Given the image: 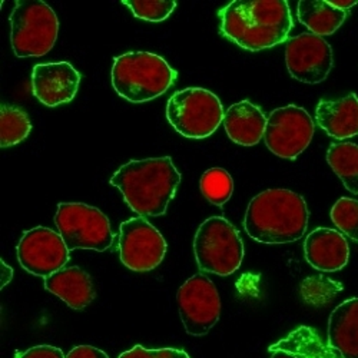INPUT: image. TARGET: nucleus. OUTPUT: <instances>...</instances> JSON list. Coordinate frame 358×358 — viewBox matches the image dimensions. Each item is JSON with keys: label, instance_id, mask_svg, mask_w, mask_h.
<instances>
[{"label": "nucleus", "instance_id": "1", "mask_svg": "<svg viewBox=\"0 0 358 358\" xmlns=\"http://www.w3.org/2000/svg\"><path fill=\"white\" fill-rule=\"evenodd\" d=\"M218 15L220 34L251 52L287 42L292 29L291 10L285 0H234Z\"/></svg>", "mask_w": 358, "mask_h": 358}, {"label": "nucleus", "instance_id": "2", "mask_svg": "<svg viewBox=\"0 0 358 358\" xmlns=\"http://www.w3.org/2000/svg\"><path fill=\"white\" fill-rule=\"evenodd\" d=\"M181 182V173L172 158H148L129 161L110 178V185L122 192L125 202L139 217H159Z\"/></svg>", "mask_w": 358, "mask_h": 358}, {"label": "nucleus", "instance_id": "3", "mask_svg": "<svg viewBox=\"0 0 358 358\" xmlns=\"http://www.w3.org/2000/svg\"><path fill=\"white\" fill-rule=\"evenodd\" d=\"M306 199L289 189H266L248 203L244 228L254 241L281 245L298 241L308 227Z\"/></svg>", "mask_w": 358, "mask_h": 358}, {"label": "nucleus", "instance_id": "4", "mask_svg": "<svg viewBox=\"0 0 358 358\" xmlns=\"http://www.w3.org/2000/svg\"><path fill=\"white\" fill-rule=\"evenodd\" d=\"M178 73L159 55L128 52L115 57L112 86L119 96L142 103L164 95L175 83Z\"/></svg>", "mask_w": 358, "mask_h": 358}, {"label": "nucleus", "instance_id": "5", "mask_svg": "<svg viewBox=\"0 0 358 358\" xmlns=\"http://www.w3.org/2000/svg\"><path fill=\"white\" fill-rule=\"evenodd\" d=\"M194 252L201 271L228 277L240 270L245 248L240 232L229 221L211 217L195 234Z\"/></svg>", "mask_w": 358, "mask_h": 358}, {"label": "nucleus", "instance_id": "6", "mask_svg": "<svg viewBox=\"0 0 358 358\" xmlns=\"http://www.w3.org/2000/svg\"><path fill=\"white\" fill-rule=\"evenodd\" d=\"M224 106L218 96L203 87L178 91L166 103L169 124L188 139L211 136L224 121Z\"/></svg>", "mask_w": 358, "mask_h": 358}, {"label": "nucleus", "instance_id": "7", "mask_svg": "<svg viewBox=\"0 0 358 358\" xmlns=\"http://www.w3.org/2000/svg\"><path fill=\"white\" fill-rule=\"evenodd\" d=\"M59 19L45 2L17 0L10 15V42L17 57L43 56L53 49Z\"/></svg>", "mask_w": 358, "mask_h": 358}, {"label": "nucleus", "instance_id": "8", "mask_svg": "<svg viewBox=\"0 0 358 358\" xmlns=\"http://www.w3.org/2000/svg\"><path fill=\"white\" fill-rule=\"evenodd\" d=\"M55 224L69 251L94 250L103 252L112 245L110 222L95 206L82 202L59 203Z\"/></svg>", "mask_w": 358, "mask_h": 358}, {"label": "nucleus", "instance_id": "9", "mask_svg": "<svg viewBox=\"0 0 358 358\" xmlns=\"http://www.w3.org/2000/svg\"><path fill=\"white\" fill-rule=\"evenodd\" d=\"M310 113L295 105L274 109L266 117L264 142L270 151L284 159H295L303 154L314 136Z\"/></svg>", "mask_w": 358, "mask_h": 358}, {"label": "nucleus", "instance_id": "10", "mask_svg": "<svg viewBox=\"0 0 358 358\" xmlns=\"http://www.w3.org/2000/svg\"><path fill=\"white\" fill-rule=\"evenodd\" d=\"M178 307L189 336L202 337L221 317V300L215 284L203 274H195L178 289Z\"/></svg>", "mask_w": 358, "mask_h": 358}, {"label": "nucleus", "instance_id": "11", "mask_svg": "<svg viewBox=\"0 0 358 358\" xmlns=\"http://www.w3.org/2000/svg\"><path fill=\"white\" fill-rule=\"evenodd\" d=\"M168 244L162 234L143 217L131 218L119 228V257L136 273L152 271L164 261Z\"/></svg>", "mask_w": 358, "mask_h": 358}, {"label": "nucleus", "instance_id": "12", "mask_svg": "<svg viewBox=\"0 0 358 358\" xmlns=\"http://www.w3.org/2000/svg\"><path fill=\"white\" fill-rule=\"evenodd\" d=\"M16 252L23 270L42 278L64 270L69 261V250L61 234L45 227L26 231Z\"/></svg>", "mask_w": 358, "mask_h": 358}, {"label": "nucleus", "instance_id": "13", "mask_svg": "<svg viewBox=\"0 0 358 358\" xmlns=\"http://www.w3.org/2000/svg\"><path fill=\"white\" fill-rule=\"evenodd\" d=\"M285 64L294 79L317 85L324 82L333 69V49L324 38L310 32L301 34L287 41Z\"/></svg>", "mask_w": 358, "mask_h": 358}, {"label": "nucleus", "instance_id": "14", "mask_svg": "<svg viewBox=\"0 0 358 358\" xmlns=\"http://www.w3.org/2000/svg\"><path fill=\"white\" fill-rule=\"evenodd\" d=\"M79 83L80 75L69 62L36 65L32 72L34 95L49 108L71 102L78 94Z\"/></svg>", "mask_w": 358, "mask_h": 358}, {"label": "nucleus", "instance_id": "15", "mask_svg": "<svg viewBox=\"0 0 358 358\" xmlns=\"http://www.w3.org/2000/svg\"><path fill=\"white\" fill-rule=\"evenodd\" d=\"M307 262L322 273L343 270L350 259V247L345 236L331 228H317L308 234L304 243Z\"/></svg>", "mask_w": 358, "mask_h": 358}, {"label": "nucleus", "instance_id": "16", "mask_svg": "<svg viewBox=\"0 0 358 358\" xmlns=\"http://www.w3.org/2000/svg\"><path fill=\"white\" fill-rule=\"evenodd\" d=\"M315 122L338 141L358 135V96L350 94L334 101L321 99L315 109Z\"/></svg>", "mask_w": 358, "mask_h": 358}, {"label": "nucleus", "instance_id": "17", "mask_svg": "<svg viewBox=\"0 0 358 358\" xmlns=\"http://www.w3.org/2000/svg\"><path fill=\"white\" fill-rule=\"evenodd\" d=\"M328 347L340 358H358V298H350L331 313Z\"/></svg>", "mask_w": 358, "mask_h": 358}, {"label": "nucleus", "instance_id": "18", "mask_svg": "<svg viewBox=\"0 0 358 358\" xmlns=\"http://www.w3.org/2000/svg\"><path fill=\"white\" fill-rule=\"evenodd\" d=\"M224 127L229 139L243 146L257 145L265 134L266 117L259 106L241 101L225 110Z\"/></svg>", "mask_w": 358, "mask_h": 358}, {"label": "nucleus", "instance_id": "19", "mask_svg": "<svg viewBox=\"0 0 358 358\" xmlns=\"http://www.w3.org/2000/svg\"><path fill=\"white\" fill-rule=\"evenodd\" d=\"M45 288L61 298L71 308L83 310L94 301L92 278L79 266H69L45 278Z\"/></svg>", "mask_w": 358, "mask_h": 358}, {"label": "nucleus", "instance_id": "20", "mask_svg": "<svg viewBox=\"0 0 358 358\" xmlns=\"http://www.w3.org/2000/svg\"><path fill=\"white\" fill-rule=\"evenodd\" d=\"M347 10L333 8L327 0H303L298 3V19L308 29L310 34L320 38L330 36L341 27L347 19Z\"/></svg>", "mask_w": 358, "mask_h": 358}, {"label": "nucleus", "instance_id": "21", "mask_svg": "<svg viewBox=\"0 0 358 358\" xmlns=\"http://www.w3.org/2000/svg\"><path fill=\"white\" fill-rule=\"evenodd\" d=\"M327 162L344 187L358 195V145L352 142L333 143L327 151Z\"/></svg>", "mask_w": 358, "mask_h": 358}, {"label": "nucleus", "instance_id": "22", "mask_svg": "<svg viewBox=\"0 0 358 358\" xmlns=\"http://www.w3.org/2000/svg\"><path fill=\"white\" fill-rule=\"evenodd\" d=\"M32 131L31 119L17 106L3 105L0 109V146L9 148L24 141Z\"/></svg>", "mask_w": 358, "mask_h": 358}, {"label": "nucleus", "instance_id": "23", "mask_svg": "<svg viewBox=\"0 0 358 358\" xmlns=\"http://www.w3.org/2000/svg\"><path fill=\"white\" fill-rule=\"evenodd\" d=\"M202 195L217 206L229 201L234 191L232 176L222 168H211L203 172L199 181Z\"/></svg>", "mask_w": 358, "mask_h": 358}, {"label": "nucleus", "instance_id": "24", "mask_svg": "<svg viewBox=\"0 0 358 358\" xmlns=\"http://www.w3.org/2000/svg\"><path fill=\"white\" fill-rule=\"evenodd\" d=\"M331 221L338 231L358 243V201L341 196L331 208Z\"/></svg>", "mask_w": 358, "mask_h": 358}, {"label": "nucleus", "instance_id": "25", "mask_svg": "<svg viewBox=\"0 0 358 358\" xmlns=\"http://www.w3.org/2000/svg\"><path fill=\"white\" fill-rule=\"evenodd\" d=\"M343 291V285L325 277H310L301 284V295L304 300L314 306H324L331 298Z\"/></svg>", "mask_w": 358, "mask_h": 358}, {"label": "nucleus", "instance_id": "26", "mask_svg": "<svg viewBox=\"0 0 358 358\" xmlns=\"http://www.w3.org/2000/svg\"><path fill=\"white\" fill-rule=\"evenodd\" d=\"M122 3L129 8L135 17L148 22H162L176 8L175 0H124Z\"/></svg>", "mask_w": 358, "mask_h": 358}, {"label": "nucleus", "instance_id": "27", "mask_svg": "<svg viewBox=\"0 0 358 358\" xmlns=\"http://www.w3.org/2000/svg\"><path fill=\"white\" fill-rule=\"evenodd\" d=\"M117 358H191L187 351L178 348H159L148 350L142 345H135L131 350L122 352Z\"/></svg>", "mask_w": 358, "mask_h": 358}, {"label": "nucleus", "instance_id": "28", "mask_svg": "<svg viewBox=\"0 0 358 358\" xmlns=\"http://www.w3.org/2000/svg\"><path fill=\"white\" fill-rule=\"evenodd\" d=\"M16 358H66L64 351L52 345H38L16 354Z\"/></svg>", "mask_w": 358, "mask_h": 358}, {"label": "nucleus", "instance_id": "29", "mask_svg": "<svg viewBox=\"0 0 358 358\" xmlns=\"http://www.w3.org/2000/svg\"><path fill=\"white\" fill-rule=\"evenodd\" d=\"M66 358H109L108 354L92 345H78L72 348Z\"/></svg>", "mask_w": 358, "mask_h": 358}, {"label": "nucleus", "instance_id": "30", "mask_svg": "<svg viewBox=\"0 0 358 358\" xmlns=\"http://www.w3.org/2000/svg\"><path fill=\"white\" fill-rule=\"evenodd\" d=\"M327 2L338 10H347V12L358 3L357 0H327Z\"/></svg>", "mask_w": 358, "mask_h": 358}, {"label": "nucleus", "instance_id": "31", "mask_svg": "<svg viewBox=\"0 0 358 358\" xmlns=\"http://www.w3.org/2000/svg\"><path fill=\"white\" fill-rule=\"evenodd\" d=\"M273 355L271 358H308L303 354H298V352H292V351H287V350H274L271 351Z\"/></svg>", "mask_w": 358, "mask_h": 358}, {"label": "nucleus", "instance_id": "32", "mask_svg": "<svg viewBox=\"0 0 358 358\" xmlns=\"http://www.w3.org/2000/svg\"><path fill=\"white\" fill-rule=\"evenodd\" d=\"M0 265H2V288H3L5 285H8L10 282V280L13 277V271L6 262H3V259L0 261Z\"/></svg>", "mask_w": 358, "mask_h": 358}]
</instances>
